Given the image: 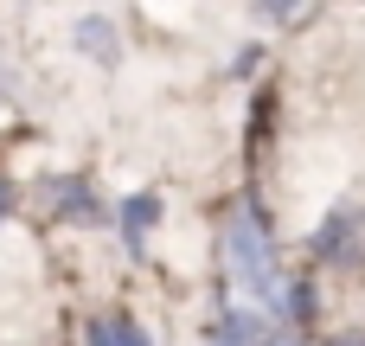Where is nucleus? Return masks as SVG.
Instances as JSON below:
<instances>
[{
	"label": "nucleus",
	"instance_id": "nucleus-8",
	"mask_svg": "<svg viewBox=\"0 0 365 346\" xmlns=\"http://www.w3.org/2000/svg\"><path fill=\"white\" fill-rule=\"evenodd\" d=\"M269 346H295V340H282V334H276V340H269Z\"/></svg>",
	"mask_w": 365,
	"mask_h": 346
},
{
	"label": "nucleus",
	"instance_id": "nucleus-4",
	"mask_svg": "<svg viewBox=\"0 0 365 346\" xmlns=\"http://www.w3.org/2000/svg\"><path fill=\"white\" fill-rule=\"evenodd\" d=\"M77 51L96 58V64H115V51H122L115 45V26L109 19H77Z\"/></svg>",
	"mask_w": 365,
	"mask_h": 346
},
{
	"label": "nucleus",
	"instance_id": "nucleus-3",
	"mask_svg": "<svg viewBox=\"0 0 365 346\" xmlns=\"http://www.w3.org/2000/svg\"><path fill=\"white\" fill-rule=\"evenodd\" d=\"M160 225V199L154 193H128L122 199V244L128 250H148V231Z\"/></svg>",
	"mask_w": 365,
	"mask_h": 346
},
{
	"label": "nucleus",
	"instance_id": "nucleus-1",
	"mask_svg": "<svg viewBox=\"0 0 365 346\" xmlns=\"http://www.w3.org/2000/svg\"><path fill=\"white\" fill-rule=\"evenodd\" d=\"M225 257H231L237 289H244L257 308H289V283H282L276 244H269V231H263L257 212H237V218H231V231H225Z\"/></svg>",
	"mask_w": 365,
	"mask_h": 346
},
{
	"label": "nucleus",
	"instance_id": "nucleus-2",
	"mask_svg": "<svg viewBox=\"0 0 365 346\" xmlns=\"http://www.w3.org/2000/svg\"><path fill=\"white\" fill-rule=\"evenodd\" d=\"M269 340H276V327L263 321V308H237V315H225L218 334H212V346H269Z\"/></svg>",
	"mask_w": 365,
	"mask_h": 346
},
{
	"label": "nucleus",
	"instance_id": "nucleus-9",
	"mask_svg": "<svg viewBox=\"0 0 365 346\" xmlns=\"http://www.w3.org/2000/svg\"><path fill=\"white\" fill-rule=\"evenodd\" d=\"M334 346H365V340H334Z\"/></svg>",
	"mask_w": 365,
	"mask_h": 346
},
{
	"label": "nucleus",
	"instance_id": "nucleus-7",
	"mask_svg": "<svg viewBox=\"0 0 365 346\" xmlns=\"http://www.w3.org/2000/svg\"><path fill=\"white\" fill-rule=\"evenodd\" d=\"M289 6H295V0H263V13H269V19H282Z\"/></svg>",
	"mask_w": 365,
	"mask_h": 346
},
{
	"label": "nucleus",
	"instance_id": "nucleus-6",
	"mask_svg": "<svg viewBox=\"0 0 365 346\" xmlns=\"http://www.w3.org/2000/svg\"><path fill=\"white\" fill-rule=\"evenodd\" d=\"M64 212H71V218H96V205L83 199V186H77V180L64 186Z\"/></svg>",
	"mask_w": 365,
	"mask_h": 346
},
{
	"label": "nucleus",
	"instance_id": "nucleus-5",
	"mask_svg": "<svg viewBox=\"0 0 365 346\" xmlns=\"http://www.w3.org/2000/svg\"><path fill=\"white\" fill-rule=\"evenodd\" d=\"M90 346H148V334H141L128 315H103V321L90 327Z\"/></svg>",
	"mask_w": 365,
	"mask_h": 346
}]
</instances>
